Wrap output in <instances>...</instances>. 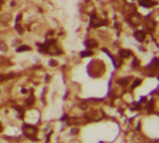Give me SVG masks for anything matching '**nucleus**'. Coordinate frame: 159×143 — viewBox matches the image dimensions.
I'll use <instances>...</instances> for the list:
<instances>
[{"mask_svg":"<svg viewBox=\"0 0 159 143\" xmlns=\"http://www.w3.org/2000/svg\"><path fill=\"white\" fill-rule=\"evenodd\" d=\"M24 133L27 137H34L37 133V128L34 127V126H30V125H25L24 126Z\"/></svg>","mask_w":159,"mask_h":143,"instance_id":"1","label":"nucleus"},{"mask_svg":"<svg viewBox=\"0 0 159 143\" xmlns=\"http://www.w3.org/2000/svg\"><path fill=\"white\" fill-rule=\"evenodd\" d=\"M29 50H30L29 46H19L16 51H17V52H23V51H29Z\"/></svg>","mask_w":159,"mask_h":143,"instance_id":"8","label":"nucleus"},{"mask_svg":"<svg viewBox=\"0 0 159 143\" xmlns=\"http://www.w3.org/2000/svg\"><path fill=\"white\" fill-rule=\"evenodd\" d=\"M106 23L105 21H101V20H97L96 17H93L92 20H91V25L92 26H101V25H105Z\"/></svg>","mask_w":159,"mask_h":143,"instance_id":"3","label":"nucleus"},{"mask_svg":"<svg viewBox=\"0 0 159 143\" xmlns=\"http://www.w3.org/2000/svg\"><path fill=\"white\" fill-rule=\"evenodd\" d=\"M86 46L91 49V47L97 46V43H96V41H93V40H88V41H86Z\"/></svg>","mask_w":159,"mask_h":143,"instance_id":"6","label":"nucleus"},{"mask_svg":"<svg viewBox=\"0 0 159 143\" xmlns=\"http://www.w3.org/2000/svg\"><path fill=\"white\" fill-rule=\"evenodd\" d=\"M119 55H121L122 57H129V56H131V51H124V50H122L121 52H119Z\"/></svg>","mask_w":159,"mask_h":143,"instance_id":"10","label":"nucleus"},{"mask_svg":"<svg viewBox=\"0 0 159 143\" xmlns=\"http://www.w3.org/2000/svg\"><path fill=\"white\" fill-rule=\"evenodd\" d=\"M0 132H1V125H0Z\"/></svg>","mask_w":159,"mask_h":143,"instance_id":"16","label":"nucleus"},{"mask_svg":"<svg viewBox=\"0 0 159 143\" xmlns=\"http://www.w3.org/2000/svg\"><path fill=\"white\" fill-rule=\"evenodd\" d=\"M81 55H82V56H90V55H91V51H88V52H82Z\"/></svg>","mask_w":159,"mask_h":143,"instance_id":"15","label":"nucleus"},{"mask_svg":"<svg viewBox=\"0 0 159 143\" xmlns=\"http://www.w3.org/2000/svg\"><path fill=\"white\" fill-rule=\"evenodd\" d=\"M129 78H131V77H124V80H119L118 84H119V85H127V84L129 82Z\"/></svg>","mask_w":159,"mask_h":143,"instance_id":"9","label":"nucleus"},{"mask_svg":"<svg viewBox=\"0 0 159 143\" xmlns=\"http://www.w3.org/2000/svg\"><path fill=\"white\" fill-rule=\"evenodd\" d=\"M80 107H82V110H86L87 108V103H86V102H81V103H80Z\"/></svg>","mask_w":159,"mask_h":143,"instance_id":"13","label":"nucleus"},{"mask_svg":"<svg viewBox=\"0 0 159 143\" xmlns=\"http://www.w3.org/2000/svg\"><path fill=\"white\" fill-rule=\"evenodd\" d=\"M16 30H17L19 32H23V28H21V26H19V25H16Z\"/></svg>","mask_w":159,"mask_h":143,"instance_id":"14","label":"nucleus"},{"mask_svg":"<svg viewBox=\"0 0 159 143\" xmlns=\"http://www.w3.org/2000/svg\"><path fill=\"white\" fill-rule=\"evenodd\" d=\"M131 23H132L133 25H137V24L139 23V16H138V15H133V16H131Z\"/></svg>","mask_w":159,"mask_h":143,"instance_id":"5","label":"nucleus"},{"mask_svg":"<svg viewBox=\"0 0 159 143\" xmlns=\"http://www.w3.org/2000/svg\"><path fill=\"white\" fill-rule=\"evenodd\" d=\"M134 37L138 40V41H143L144 37H146V35H144L143 31H135V32H134Z\"/></svg>","mask_w":159,"mask_h":143,"instance_id":"2","label":"nucleus"},{"mask_svg":"<svg viewBox=\"0 0 159 143\" xmlns=\"http://www.w3.org/2000/svg\"><path fill=\"white\" fill-rule=\"evenodd\" d=\"M0 49H1L3 51H6V50H8V46H6L3 41H0Z\"/></svg>","mask_w":159,"mask_h":143,"instance_id":"11","label":"nucleus"},{"mask_svg":"<svg viewBox=\"0 0 159 143\" xmlns=\"http://www.w3.org/2000/svg\"><path fill=\"white\" fill-rule=\"evenodd\" d=\"M139 4L143 5V6H149V5H153V3H150L149 0H139Z\"/></svg>","mask_w":159,"mask_h":143,"instance_id":"7","label":"nucleus"},{"mask_svg":"<svg viewBox=\"0 0 159 143\" xmlns=\"http://www.w3.org/2000/svg\"><path fill=\"white\" fill-rule=\"evenodd\" d=\"M10 19H11L10 14H3V15H0V23H8Z\"/></svg>","mask_w":159,"mask_h":143,"instance_id":"4","label":"nucleus"},{"mask_svg":"<svg viewBox=\"0 0 159 143\" xmlns=\"http://www.w3.org/2000/svg\"><path fill=\"white\" fill-rule=\"evenodd\" d=\"M139 84H141V80H135L134 82H133V85H132V87L134 88V87H135V86H138Z\"/></svg>","mask_w":159,"mask_h":143,"instance_id":"12","label":"nucleus"}]
</instances>
